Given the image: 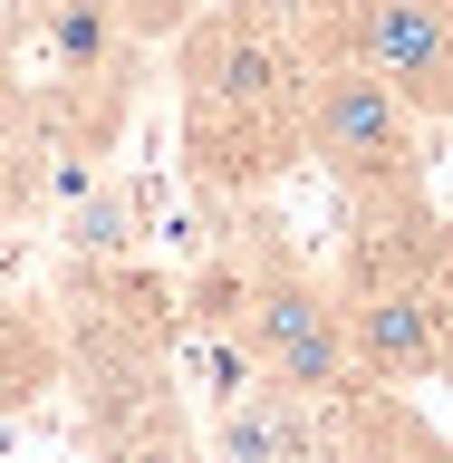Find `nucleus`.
Returning a JSON list of instances; mask_svg holds the SVG:
<instances>
[{"instance_id": "f257e3e1", "label": "nucleus", "mask_w": 453, "mask_h": 463, "mask_svg": "<svg viewBox=\"0 0 453 463\" xmlns=\"http://www.w3.org/2000/svg\"><path fill=\"white\" fill-rule=\"evenodd\" d=\"M338 49V0H212L174 29L184 174L203 213L270 194L309 155V78Z\"/></svg>"}, {"instance_id": "423d86ee", "label": "nucleus", "mask_w": 453, "mask_h": 463, "mask_svg": "<svg viewBox=\"0 0 453 463\" xmlns=\"http://www.w3.org/2000/svg\"><path fill=\"white\" fill-rule=\"evenodd\" d=\"M29 20H39V49L58 58V78H116L136 49L126 0H29Z\"/></svg>"}, {"instance_id": "20e7f679", "label": "nucleus", "mask_w": 453, "mask_h": 463, "mask_svg": "<svg viewBox=\"0 0 453 463\" xmlns=\"http://www.w3.org/2000/svg\"><path fill=\"white\" fill-rule=\"evenodd\" d=\"M425 136H434V116H415L367 58H347V49L318 58V78H309V165L338 184V203L425 184Z\"/></svg>"}, {"instance_id": "f03ea898", "label": "nucleus", "mask_w": 453, "mask_h": 463, "mask_svg": "<svg viewBox=\"0 0 453 463\" xmlns=\"http://www.w3.org/2000/svg\"><path fill=\"white\" fill-rule=\"evenodd\" d=\"M357 376L425 386L444 376V309H453V222L425 184L405 194H347V241L328 260Z\"/></svg>"}, {"instance_id": "0eeeda50", "label": "nucleus", "mask_w": 453, "mask_h": 463, "mask_svg": "<svg viewBox=\"0 0 453 463\" xmlns=\"http://www.w3.org/2000/svg\"><path fill=\"white\" fill-rule=\"evenodd\" d=\"M136 232H145V213H136V194L126 184H97V194L68 213V260H116V251H136Z\"/></svg>"}, {"instance_id": "6e6552de", "label": "nucleus", "mask_w": 453, "mask_h": 463, "mask_svg": "<svg viewBox=\"0 0 453 463\" xmlns=\"http://www.w3.org/2000/svg\"><path fill=\"white\" fill-rule=\"evenodd\" d=\"M444 376H453V309H444Z\"/></svg>"}, {"instance_id": "7ed1b4c3", "label": "nucleus", "mask_w": 453, "mask_h": 463, "mask_svg": "<svg viewBox=\"0 0 453 463\" xmlns=\"http://www.w3.org/2000/svg\"><path fill=\"white\" fill-rule=\"evenodd\" d=\"M231 347L251 357V376H280V386H309V396L376 386V376H357V347H347V318H338L328 270L289 251V232H280V213H270V194L251 203V299H241Z\"/></svg>"}, {"instance_id": "1a4fd4ad", "label": "nucleus", "mask_w": 453, "mask_h": 463, "mask_svg": "<svg viewBox=\"0 0 453 463\" xmlns=\"http://www.w3.org/2000/svg\"><path fill=\"white\" fill-rule=\"evenodd\" d=\"M0 338H10V299H0Z\"/></svg>"}, {"instance_id": "39448f33", "label": "nucleus", "mask_w": 453, "mask_h": 463, "mask_svg": "<svg viewBox=\"0 0 453 463\" xmlns=\"http://www.w3.org/2000/svg\"><path fill=\"white\" fill-rule=\"evenodd\" d=\"M338 49L367 58L415 116L453 126V0H338Z\"/></svg>"}]
</instances>
